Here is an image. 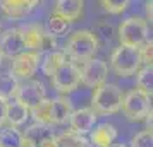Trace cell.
<instances>
[{
  "label": "cell",
  "mask_w": 153,
  "mask_h": 147,
  "mask_svg": "<svg viewBox=\"0 0 153 147\" xmlns=\"http://www.w3.org/2000/svg\"><path fill=\"white\" fill-rule=\"evenodd\" d=\"M57 144H59V147H88V140L83 135H77V133L67 130L57 137Z\"/></svg>",
  "instance_id": "603a6c76"
},
{
  "label": "cell",
  "mask_w": 153,
  "mask_h": 147,
  "mask_svg": "<svg viewBox=\"0 0 153 147\" xmlns=\"http://www.w3.org/2000/svg\"><path fill=\"white\" fill-rule=\"evenodd\" d=\"M36 7H38L36 0H2L0 2L2 14L12 21L26 19Z\"/></svg>",
  "instance_id": "30bf717a"
},
{
  "label": "cell",
  "mask_w": 153,
  "mask_h": 147,
  "mask_svg": "<svg viewBox=\"0 0 153 147\" xmlns=\"http://www.w3.org/2000/svg\"><path fill=\"white\" fill-rule=\"evenodd\" d=\"M0 65H2V56H0Z\"/></svg>",
  "instance_id": "e575fe53"
},
{
  "label": "cell",
  "mask_w": 153,
  "mask_h": 147,
  "mask_svg": "<svg viewBox=\"0 0 153 147\" xmlns=\"http://www.w3.org/2000/svg\"><path fill=\"white\" fill-rule=\"evenodd\" d=\"M84 10V2L83 0H59L55 4V12L53 14L60 15L62 19L69 22L77 21Z\"/></svg>",
  "instance_id": "2e32d148"
},
{
  "label": "cell",
  "mask_w": 153,
  "mask_h": 147,
  "mask_svg": "<svg viewBox=\"0 0 153 147\" xmlns=\"http://www.w3.org/2000/svg\"><path fill=\"white\" fill-rule=\"evenodd\" d=\"M29 118V110L24 108L22 105H19L17 101H7L5 103V123H9L10 127H17L24 125Z\"/></svg>",
  "instance_id": "e0dca14e"
},
{
  "label": "cell",
  "mask_w": 153,
  "mask_h": 147,
  "mask_svg": "<svg viewBox=\"0 0 153 147\" xmlns=\"http://www.w3.org/2000/svg\"><path fill=\"white\" fill-rule=\"evenodd\" d=\"M136 89L152 96L153 91V67H141L136 77Z\"/></svg>",
  "instance_id": "ffe728a7"
},
{
  "label": "cell",
  "mask_w": 153,
  "mask_h": 147,
  "mask_svg": "<svg viewBox=\"0 0 153 147\" xmlns=\"http://www.w3.org/2000/svg\"><path fill=\"white\" fill-rule=\"evenodd\" d=\"M64 62H67V56H65L64 51H59V50L48 51V53L45 55V58H43V62H42V72L47 77L52 79V75L55 74L57 69H59Z\"/></svg>",
  "instance_id": "ac0fdd59"
},
{
  "label": "cell",
  "mask_w": 153,
  "mask_h": 147,
  "mask_svg": "<svg viewBox=\"0 0 153 147\" xmlns=\"http://www.w3.org/2000/svg\"><path fill=\"white\" fill-rule=\"evenodd\" d=\"M152 7H153L152 2H146V17H148V21H152Z\"/></svg>",
  "instance_id": "d6a6232c"
},
{
  "label": "cell",
  "mask_w": 153,
  "mask_h": 147,
  "mask_svg": "<svg viewBox=\"0 0 153 147\" xmlns=\"http://www.w3.org/2000/svg\"><path fill=\"white\" fill-rule=\"evenodd\" d=\"M72 103L64 96H59L55 99H50V118L52 125H64L67 123L72 115Z\"/></svg>",
  "instance_id": "9a60e30c"
},
{
  "label": "cell",
  "mask_w": 153,
  "mask_h": 147,
  "mask_svg": "<svg viewBox=\"0 0 153 147\" xmlns=\"http://www.w3.org/2000/svg\"><path fill=\"white\" fill-rule=\"evenodd\" d=\"M100 5H102L103 10L108 12V14H122L124 10H127L129 2H127V0H102Z\"/></svg>",
  "instance_id": "d4e9b609"
},
{
  "label": "cell",
  "mask_w": 153,
  "mask_h": 147,
  "mask_svg": "<svg viewBox=\"0 0 153 147\" xmlns=\"http://www.w3.org/2000/svg\"><path fill=\"white\" fill-rule=\"evenodd\" d=\"M95 36H102V38H105V39H110L112 34H114V28H112V24L110 22H107V21H98L97 24V28H95Z\"/></svg>",
  "instance_id": "f1b7e54d"
},
{
  "label": "cell",
  "mask_w": 153,
  "mask_h": 147,
  "mask_svg": "<svg viewBox=\"0 0 153 147\" xmlns=\"http://www.w3.org/2000/svg\"><path fill=\"white\" fill-rule=\"evenodd\" d=\"M107 75H108V65L100 58H91L88 62H84L83 67L79 69L81 82L95 89L107 82Z\"/></svg>",
  "instance_id": "ba28073f"
},
{
  "label": "cell",
  "mask_w": 153,
  "mask_h": 147,
  "mask_svg": "<svg viewBox=\"0 0 153 147\" xmlns=\"http://www.w3.org/2000/svg\"><path fill=\"white\" fill-rule=\"evenodd\" d=\"M97 123V115L91 111V108H81V110H74L69 118V127L71 132L77 133V135H86L93 130V127Z\"/></svg>",
  "instance_id": "4fadbf2b"
},
{
  "label": "cell",
  "mask_w": 153,
  "mask_h": 147,
  "mask_svg": "<svg viewBox=\"0 0 153 147\" xmlns=\"http://www.w3.org/2000/svg\"><path fill=\"white\" fill-rule=\"evenodd\" d=\"M150 28L148 22L141 17H127L119 26V41L122 46L141 48L150 41Z\"/></svg>",
  "instance_id": "3957f363"
},
{
  "label": "cell",
  "mask_w": 153,
  "mask_h": 147,
  "mask_svg": "<svg viewBox=\"0 0 153 147\" xmlns=\"http://www.w3.org/2000/svg\"><path fill=\"white\" fill-rule=\"evenodd\" d=\"M110 67L119 77H129L134 75L141 69V56H139V48L132 46H119L114 50L110 56Z\"/></svg>",
  "instance_id": "277c9868"
},
{
  "label": "cell",
  "mask_w": 153,
  "mask_h": 147,
  "mask_svg": "<svg viewBox=\"0 0 153 147\" xmlns=\"http://www.w3.org/2000/svg\"><path fill=\"white\" fill-rule=\"evenodd\" d=\"M139 56H141V65H143V67H152V60H153V43H152V39L139 48Z\"/></svg>",
  "instance_id": "83f0119b"
},
{
  "label": "cell",
  "mask_w": 153,
  "mask_h": 147,
  "mask_svg": "<svg viewBox=\"0 0 153 147\" xmlns=\"http://www.w3.org/2000/svg\"><path fill=\"white\" fill-rule=\"evenodd\" d=\"M69 22L65 21V19H62L60 15L57 14H52L48 17V22H47V33H48L52 38H60V36H64L65 33H67V29H69Z\"/></svg>",
  "instance_id": "7402d4cb"
},
{
  "label": "cell",
  "mask_w": 153,
  "mask_h": 147,
  "mask_svg": "<svg viewBox=\"0 0 153 147\" xmlns=\"http://www.w3.org/2000/svg\"><path fill=\"white\" fill-rule=\"evenodd\" d=\"M21 34L26 51H35V53L43 51L45 39H47V31L42 24H28L26 28H21Z\"/></svg>",
  "instance_id": "7c38bea8"
},
{
  "label": "cell",
  "mask_w": 153,
  "mask_h": 147,
  "mask_svg": "<svg viewBox=\"0 0 153 147\" xmlns=\"http://www.w3.org/2000/svg\"><path fill=\"white\" fill-rule=\"evenodd\" d=\"M14 98L24 108L33 110L36 105L42 103L43 99H47V89H45L42 80L29 79V80H24L22 84L17 86V91H16Z\"/></svg>",
  "instance_id": "52a82bcc"
},
{
  "label": "cell",
  "mask_w": 153,
  "mask_h": 147,
  "mask_svg": "<svg viewBox=\"0 0 153 147\" xmlns=\"http://www.w3.org/2000/svg\"><path fill=\"white\" fill-rule=\"evenodd\" d=\"M115 139H117V128L108 121L93 127V130L90 132V142L95 147H110Z\"/></svg>",
  "instance_id": "5bb4252c"
},
{
  "label": "cell",
  "mask_w": 153,
  "mask_h": 147,
  "mask_svg": "<svg viewBox=\"0 0 153 147\" xmlns=\"http://www.w3.org/2000/svg\"><path fill=\"white\" fill-rule=\"evenodd\" d=\"M98 38L95 36L93 31L90 29H79L74 31L69 36V39L65 43L64 53L65 56L72 58L74 62H88L91 60L95 53L98 51Z\"/></svg>",
  "instance_id": "6da1fadb"
},
{
  "label": "cell",
  "mask_w": 153,
  "mask_h": 147,
  "mask_svg": "<svg viewBox=\"0 0 153 147\" xmlns=\"http://www.w3.org/2000/svg\"><path fill=\"white\" fill-rule=\"evenodd\" d=\"M19 147H38V144H36L35 140H31L29 137L22 135V139H21V144H19Z\"/></svg>",
  "instance_id": "4dcf8cb0"
},
{
  "label": "cell",
  "mask_w": 153,
  "mask_h": 147,
  "mask_svg": "<svg viewBox=\"0 0 153 147\" xmlns=\"http://www.w3.org/2000/svg\"><path fill=\"white\" fill-rule=\"evenodd\" d=\"M40 67V53L35 51H22L21 55L12 58L10 63V75L24 80H29L36 74V70Z\"/></svg>",
  "instance_id": "9c48e42d"
},
{
  "label": "cell",
  "mask_w": 153,
  "mask_h": 147,
  "mask_svg": "<svg viewBox=\"0 0 153 147\" xmlns=\"http://www.w3.org/2000/svg\"><path fill=\"white\" fill-rule=\"evenodd\" d=\"M5 123V101H0V127Z\"/></svg>",
  "instance_id": "1f68e13d"
},
{
  "label": "cell",
  "mask_w": 153,
  "mask_h": 147,
  "mask_svg": "<svg viewBox=\"0 0 153 147\" xmlns=\"http://www.w3.org/2000/svg\"><path fill=\"white\" fill-rule=\"evenodd\" d=\"M122 99H124V92L117 84L105 82L93 91L91 111L95 115H102V116L114 115V113L120 111Z\"/></svg>",
  "instance_id": "7a4b0ae2"
},
{
  "label": "cell",
  "mask_w": 153,
  "mask_h": 147,
  "mask_svg": "<svg viewBox=\"0 0 153 147\" xmlns=\"http://www.w3.org/2000/svg\"><path fill=\"white\" fill-rule=\"evenodd\" d=\"M17 86H19V80L16 77H12L10 74H2L0 75V101L7 103L16 94Z\"/></svg>",
  "instance_id": "44dd1931"
},
{
  "label": "cell",
  "mask_w": 153,
  "mask_h": 147,
  "mask_svg": "<svg viewBox=\"0 0 153 147\" xmlns=\"http://www.w3.org/2000/svg\"><path fill=\"white\" fill-rule=\"evenodd\" d=\"M120 110L129 121H141L152 111V96H148L138 89H131L129 92L124 94Z\"/></svg>",
  "instance_id": "5b68a950"
},
{
  "label": "cell",
  "mask_w": 153,
  "mask_h": 147,
  "mask_svg": "<svg viewBox=\"0 0 153 147\" xmlns=\"http://www.w3.org/2000/svg\"><path fill=\"white\" fill-rule=\"evenodd\" d=\"M22 139V133L14 128V127H9L4 128L0 132V147H19Z\"/></svg>",
  "instance_id": "cb8c5ba5"
},
{
  "label": "cell",
  "mask_w": 153,
  "mask_h": 147,
  "mask_svg": "<svg viewBox=\"0 0 153 147\" xmlns=\"http://www.w3.org/2000/svg\"><path fill=\"white\" fill-rule=\"evenodd\" d=\"M79 84H81L79 67L74 62H64L57 69L55 74L52 75V86H53V89L62 92V94L76 91Z\"/></svg>",
  "instance_id": "8992f818"
},
{
  "label": "cell",
  "mask_w": 153,
  "mask_h": 147,
  "mask_svg": "<svg viewBox=\"0 0 153 147\" xmlns=\"http://www.w3.org/2000/svg\"><path fill=\"white\" fill-rule=\"evenodd\" d=\"M29 115L33 116L35 123L42 127H52V118H50V99H43L40 105H36L33 110H29Z\"/></svg>",
  "instance_id": "d6986e66"
},
{
  "label": "cell",
  "mask_w": 153,
  "mask_h": 147,
  "mask_svg": "<svg viewBox=\"0 0 153 147\" xmlns=\"http://www.w3.org/2000/svg\"><path fill=\"white\" fill-rule=\"evenodd\" d=\"M38 147H59V144H57V135H53V133L47 135V137L38 144Z\"/></svg>",
  "instance_id": "f546056e"
},
{
  "label": "cell",
  "mask_w": 153,
  "mask_h": 147,
  "mask_svg": "<svg viewBox=\"0 0 153 147\" xmlns=\"http://www.w3.org/2000/svg\"><path fill=\"white\" fill-rule=\"evenodd\" d=\"M24 50V43H22V34L21 29H9L5 31L2 38H0V56L4 58H16L21 55Z\"/></svg>",
  "instance_id": "8fae6325"
},
{
  "label": "cell",
  "mask_w": 153,
  "mask_h": 147,
  "mask_svg": "<svg viewBox=\"0 0 153 147\" xmlns=\"http://www.w3.org/2000/svg\"><path fill=\"white\" fill-rule=\"evenodd\" d=\"M110 147H126V146H124V144H120V142H114Z\"/></svg>",
  "instance_id": "836d02e7"
},
{
  "label": "cell",
  "mask_w": 153,
  "mask_h": 147,
  "mask_svg": "<svg viewBox=\"0 0 153 147\" xmlns=\"http://www.w3.org/2000/svg\"><path fill=\"white\" fill-rule=\"evenodd\" d=\"M50 128L48 127H42V125H38V123H35V125H31L26 130V132L22 133V135H26V137H29L31 140H35L36 144H40L47 135H50Z\"/></svg>",
  "instance_id": "484cf974"
},
{
  "label": "cell",
  "mask_w": 153,
  "mask_h": 147,
  "mask_svg": "<svg viewBox=\"0 0 153 147\" xmlns=\"http://www.w3.org/2000/svg\"><path fill=\"white\" fill-rule=\"evenodd\" d=\"M131 147H153V132L143 130V132L136 133L131 140Z\"/></svg>",
  "instance_id": "4316f807"
}]
</instances>
